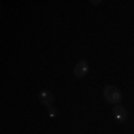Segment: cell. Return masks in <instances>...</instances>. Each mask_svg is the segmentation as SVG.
Listing matches in <instances>:
<instances>
[{
	"label": "cell",
	"instance_id": "obj_1",
	"mask_svg": "<svg viewBox=\"0 0 134 134\" xmlns=\"http://www.w3.org/2000/svg\"><path fill=\"white\" fill-rule=\"evenodd\" d=\"M103 96H104L106 101H109L112 104H119L122 101V92L113 85H106L103 90Z\"/></svg>",
	"mask_w": 134,
	"mask_h": 134
},
{
	"label": "cell",
	"instance_id": "obj_2",
	"mask_svg": "<svg viewBox=\"0 0 134 134\" xmlns=\"http://www.w3.org/2000/svg\"><path fill=\"white\" fill-rule=\"evenodd\" d=\"M88 70H90L88 61H86V60H81V61L75 66V69H73V75H75V77H77V79H82V77L86 76Z\"/></svg>",
	"mask_w": 134,
	"mask_h": 134
},
{
	"label": "cell",
	"instance_id": "obj_3",
	"mask_svg": "<svg viewBox=\"0 0 134 134\" xmlns=\"http://www.w3.org/2000/svg\"><path fill=\"white\" fill-rule=\"evenodd\" d=\"M127 118H128L127 109H125L124 106H121V104H115V107H113V119H115L116 122L122 124V122L127 121Z\"/></svg>",
	"mask_w": 134,
	"mask_h": 134
},
{
	"label": "cell",
	"instance_id": "obj_4",
	"mask_svg": "<svg viewBox=\"0 0 134 134\" xmlns=\"http://www.w3.org/2000/svg\"><path fill=\"white\" fill-rule=\"evenodd\" d=\"M54 100H55V98H54V94L51 91H48V90H43V91L39 92V101H40L43 106H46V107L52 106Z\"/></svg>",
	"mask_w": 134,
	"mask_h": 134
},
{
	"label": "cell",
	"instance_id": "obj_5",
	"mask_svg": "<svg viewBox=\"0 0 134 134\" xmlns=\"http://www.w3.org/2000/svg\"><path fill=\"white\" fill-rule=\"evenodd\" d=\"M57 115H58V112H57V109H55V107H54V106H49L48 107V116L49 118H57Z\"/></svg>",
	"mask_w": 134,
	"mask_h": 134
}]
</instances>
